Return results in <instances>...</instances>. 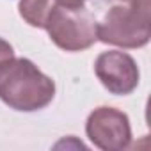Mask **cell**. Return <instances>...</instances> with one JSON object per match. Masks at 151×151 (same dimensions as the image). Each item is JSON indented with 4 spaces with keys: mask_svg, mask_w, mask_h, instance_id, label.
Masks as SVG:
<instances>
[{
    "mask_svg": "<svg viewBox=\"0 0 151 151\" xmlns=\"http://www.w3.org/2000/svg\"><path fill=\"white\" fill-rule=\"evenodd\" d=\"M121 2H132V0H121Z\"/></svg>",
    "mask_w": 151,
    "mask_h": 151,
    "instance_id": "cell-9",
    "label": "cell"
},
{
    "mask_svg": "<svg viewBox=\"0 0 151 151\" xmlns=\"http://www.w3.org/2000/svg\"><path fill=\"white\" fill-rule=\"evenodd\" d=\"M55 94V84L29 59H7L0 64V100L16 110H39Z\"/></svg>",
    "mask_w": 151,
    "mask_h": 151,
    "instance_id": "cell-1",
    "label": "cell"
},
{
    "mask_svg": "<svg viewBox=\"0 0 151 151\" xmlns=\"http://www.w3.org/2000/svg\"><path fill=\"white\" fill-rule=\"evenodd\" d=\"M96 37L123 48L144 46L151 37V2L132 0L128 7H112L96 25Z\"/></svg>",
    "mask_w": 151,
    "mask_h": 151,
    "instance_id": "cell-2",
    "label": "cell"
},
{
    "mask_svg": "<svg viewBox=\"0 0 151 151\" xmlns=\"http://www.w3.org/2000/svg\"><path fill=\"white\" fill-rule=\"evenodd\" d=\"M11 57H14L11 45H9V43H6L4 39H0V64L6 62V60H7V59H11Z\"/></svg>",
    "mask_w": 151,
    "mask_h": 151,
    "instance_id": "cell-7",
    "label": "cell"
},
{
    "mask_svg": "<svg viewBox=\"0 0 151 151\" xmlns=\"http://www.w3.org/2000/svg\"><path fill=\"white\" fill-rule=\"evenodd\" d=\"M87 135L93 140L94 146L105 151H119L128 147L132 132L126 114L110 109L101 107L96 109L89 119H87Z\"/></svg>",
    "mask_w": 151,
    "mask_h": 151,
    "instance_id": "cell-4",
    "label": "cell"
},
{
    "mask_svg": "<svg viewBox=\"0 0 151 151\" xmlns=\"http://www.w3.org/2000/svg\"><path fill=\"white\" fill-rule=\"evenodd\" d=\"M96 20L89 11L82 7H64L55 6L50 13L45 29L48 30L52 41L68 52L86 50L94 45L96 37Z\"/></svg>",
    "mask_w": 151,
    "mask_h": 151,
    "instance_id": "cell-3",
    "label": "cell"
},
{
    "mask_svg": "<svg viewBox=\"0 0 151 151\" xmlns=\"http://www.w3.org/2000/svg\"><path fill=\"white\" fill-rule=\"evenodd\" d=\"M55 6H57V0H22L20 14L32 27L45 29V23Z\"/></svg>",
    "mask_w": 151,
    "mask_h": 151,
    "instance_id": "cell-6",
    "label": "cell"
},
{
    "mask_svg": "<svg viewBox=\"0 0 151 151\" xmlns=\"http://www.w3.org/2000/svg\"><path fill=\"white\" fill-rule=\"evenodd\" d=\"M96 77L114 94H130L139 86V69L135 60L124 52H105L96 59Z\"/></svg>",
    "mask_w": 151,
    "mask_h": 151,
    "instance_id": "cell-5",
    "label": "cell"
},
{
    "mask_svg": "<svg viewBox=\"0 0 151 151\" xmlns=\"http://www.w3.org/2000/svg\"><path fill=\"white\" fill-rule=\"evenodd\" d=\"M57 4L64 7H82L86 4V0H57Z\"/></svg>",
    "mask_w": 151,
    "mask_h": 151,
    "instance_id": "cell-8",
    "label": "cell"
}]
</instances>
